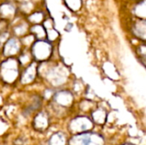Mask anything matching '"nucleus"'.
<instances>
[{"label": "nucleus", "mask_w": 146, "mask_h": 145, "mask_svg": "<svg viewBox=\"0 0 146 145\" xmlns=\"http://www.w3.org/2000/svg\"><path fill=\"white\" fill-rule=\"evenodd\" d=\"M53 47L50 41L38 39L33 42L32 46V56L38 62L47 61L52 55Z\"/></svg>", "instance_id": "nucleus-1"}, {"label": "nucleus", "mask_w": 146, "mask_h": 145, "mask_svg": "<svg viewBox=\"0 0 146 145\" xmlns=\"http://www.w3.org/2000/svg\"><path fill=\"white\" fill-rule=\"evenodd\" d=\"M19 75V62L9 57L6 61L3 62L0 65V76L5 82L11 83L16 79Z\"/></svg>", "instance_id": "nucleus-2"}, {"label": "nucleus", "mask_w": 146, "mask_h": 145, "mask_svg": "<svg viewBox=\"0 0 146 145\" xmlns=\"http://www.w3.org/2000/svg\"><path fill=\"white\" fill-rule=\"evenodd\" d=\"M21 42L15 38H11L5 42L3 47V55L8 57L15 56L21 50Z\"/></svg>", "instance_id": "nucleus-3"}, {"label": "nucleus", "mask_w": 146, "mask_h": 145, "mask_svg": "<svg viewBox=\"0 0 146 145\" xmlns=\"http://www.w3.org/2000/svg\"><path fill=\"white\" fill-rule=\"evenodd\" d=\"M38 74V68L35 64L31 63L27 66V68L24 70L21 74V80L23 84H28L35 79L36 75Z\"/></svg>", "instance_id": "nucleus-4"}, {"label": "nucleus", "mask_w": 146, "mask_h": 145, "mask_svg": "<svg viewBox=\"0 0 146 145\" xmlns=\"http://www.w3.org/2000/svg\"><path fill=\"white\" fill-rule=\"evenodd\" d=\"M43 26L46 31V38L48 39V41L50 42H53L55 41L58 36H59V33L54 28V21L51 18L50 19H47L44 21L43 23Z\"/></svg>", "instance_id": "nucleus-5"}, {"label": "nucleus", "mask_w": 146, "mask_h": 145, "mask_svg": "<svg viewBox=\"0 0 146 145\" xmlns=\"http://www.w3.org/2000/svg\"><path fill=\"white\" fill-rule=\"evenodd\" d=\"M15 12L16 9L15 5L9 2L3 3L0 5V16L4 20H8L14 17Z\"/></svg>", "instance_id": "nucleus-6"}, {"label": "nucleus", "mask_w": 146, "mask_h": 145, "mask_svg": "<svg viewBox=\"0 0 146 145\" xmlns=\"http://www.w3.org/2000/svg\"><path fill=\"white\" fill-rule=\"evenodd\" d=\"M133 32L137 37L146 41V20L139 21L133 26Z\"/></svg>", "instance_id": "nucleus-7"}, {"label": "nucleus", "mask_w": 146, "mask_h": 145, "mask_svg": "<svg viewBox=\"0 0 146 145\" xmlns=\"http://www.w3.org/2000/svg\"><path fill=\"white\" fill-rule=\"evenodd\" d=\"M30 30L33 37L37 39H44L46 37V31L43 25L41 26L39 24H36L32 26Z\"/></svg>", "instance_id": "nucleus-8"}, {"label": "nucleus", "mask_w": 146, "mask_h": 145, "mask_svg": "<svg viewBox=\"0 0 146 145\" xmlns=\"http://www.w3.org/2000/svg\"><path fill=\"white\" fill-rule=\"evenodd\" d=\"M135 13L138 16L146 19V0L142 1L136 6Z\"/></svg>", "instance_id": "nucleus-9"}, {"label": "nucleus", "mask_w": 146, "mask_h": 145, "mask_svg": "<svg viewBox=\"0 0 146 145\" xmlns=\"http://www.w3.org/2000/svg\"><path fill=\"white\" fill-rule=\"evenodd\" d=\"M44 13L43 12H34L33 14L28 15L27 19L29 20L30 22L35 23V24H38L39 22H41L44 19Z\"/></svg>", "instance_id": "nucleus-10"}, {"label": "nucleus", "mask_w": 146, "mask_h": 145, "mask_svg": "<svg viewBox=\"0 0 146 145\" xmlns=\"http://www.w3.org/2000/svg\"><path fill=\"white\" fill-rule=\"evenodd\" d=\"M66 5L73 11H76L81 7V0H64Z\"/></svg>", "instance_id": "nucleus-11"}, {"label": "nucleus", "mask_w": 146, "mask_h": 145, "mask_svg": "<svg viewBox=\"0 0 146 145\" xmlns=\"http://www.w3.org/2000/svg\"><path fill=\"white\" fill-rule=\"evenodd\" d=\"M32 56V53H29V52H27V51H24L21 56H20V64L21 65H27V63L31 64L29 62L31 61V56Z\"/></svg>", "instance_id": "nucleus-12"}, {"label": "nucleus", "mask_w": 146, "mask_h": 145, "mask_svg": "<svg viewBox=\"0 0 146 145\" xmlns=\"http://www.w3.org/2000/svg\"><path fill=\"white\" fill-rule=\"evenodd\" d=\"M24 27H27V26L24 23H21V24H19L18 26H16L13 30L15 32V33L17 35V36H23L24 33L26 32L27 29H22Z\"/></svg>", "instance_id": "nucleus-13"}, {"label": "nucleus", "mask_w": 146, "mask_h": 145, "mask_svg": "<svg viewBox=\"0 0 146 145\" xmlns=\"http://www.w3.org/2000/svg\"><path fill=\"white\" fill-rule=\"evenodd\" d=\"M8 38H9V32H8L3 31V32H0V44H5V42L7 41Z\"/></svg>", "instance_id": "nucleus-14"}, {"label": "nucleus", "mask_w": 146, "mask_h": 145, "mask_svg": "<svg viewBox=\"0 0 146 145\" xmlns=\"http://www.w3.org/2000/svg\"><path fill=\"white\" fill-rule=\"evenodd\" d=\"M139 55L146 61V45L140 46L139 49Z\"/></svg>", "instance_id": "nucleus-15"}]
</instances>
